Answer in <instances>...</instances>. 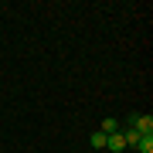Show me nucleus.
Masks as SVG:
<instances>
[{"label": "nucleus", "instance_id": "f03ea898", "mask_svg": "<svg viewBox=\"0 0 153 153\" xmlns=\"http://www.w3.org/2000/svg\"><path fill=\"white\" fill-rule=\"evenodd\" d=\"M105 150H112V153H123V150H126V140H123V133H112V136L105 140Z\"/></svg>", "mask_w": 153, "mask_h": 153}, {"label": "nucleus", "instance_id": "20e7f679", "mask_svg": "<svg viewBox=\"0 0 153 153\" xmlns=\"http://www.w3.org/2000/svg\"><path fill=\"white\" fill-rule=\"evenodd\" d=\"M105 140H109V136H105L102 129H95V133H92V146H95V150H105Z\"/></svg>", "mask_w": 153, "mask_h": 153}, {"label": "nucleus", "instance_id": "39448f33", "mask_svg": "<svg viewBox=\"0 0 153 153\" xmlns=\"http://www.w3.org/2000/svg\"><path fill=\"white\" fill-rule=\"evenodd\" d=\"M136 150H140V153H153V136H140Z\"/></svg>", "mask_w": 153, "mask_h": 153}, {"label": "nucleus", "instance_id": "7ed1b4c3", "mask_svg": "<svg viewBox=\"0 0 153 153\" xmlns=\"http://www.w3.org/2000/svg\"><path fill=\"white\" fill-rule=\"evenodd\" d=\"M99 129H102L105 136H112V133H119V123H116V119H102V126H99Z\"/></svg>", "mask_w": 153, "mask_h": 153}, {"label": "nucleus", "instance_id": "f257e3e1", "mask_svg": "<svg viewBox=\"0 0 153 153\" xmlns=\"http://www.w3.org/2000/svg\"><path fill=\"white\" fill-rule=\"evenodd\" d=\"M129 126L140 136H153V116H129Z\"/></svg>", "mask_w": 153, "mask_h": 153}]
</instances>
